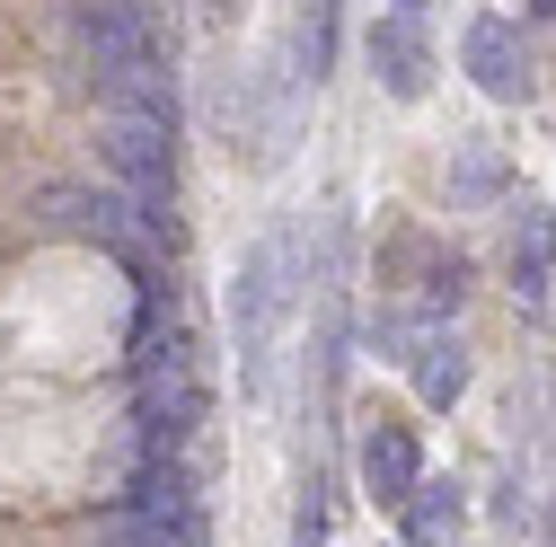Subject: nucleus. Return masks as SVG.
<instances>
[{"label":"nucleus","mask_w":556,"mask_h":547,"mask_svg":"<svg viewBox=\"0 0 556 547\" xmlns=\"http://www.w3.org/2000/svg\"><path fill=\"white\" fill-rule=\"evenodd\" d=\"M98 547H203V521H151V512H106Z\"/></svg>","instance_id":"obj_10"},{"label":"nucleus","mask_w":556,"mask_h":547,"mask_svg":"<svg viewBox=\"0 0 556 547\" xmlns=\"http://www.w3.org/2000/svg\"><path fill=\"white\" fill-rule=\"evenodd\" d=\"M106 160L132 186V203H168V115L151 106H115L106 115Z\"/></svg>","instance_id":"obj_4"},{"label":"nucleus","mask_w":556,"mask_h":547,"mask_svg":"<svg viewBox=\"0 0 556 547\" xmlns=\"http://www.w3.org/2000/svg\"><path fill=\"white\" fill-rule=\"evenodd\" d=\"M371 72H380V89H389V98H425L433 53H425V36H415V18H406V10L371 27Z\"/></svg>","instance_id":"obj_5"},{"label":"nucleus","mask_w":556,"mask_h":547,"mask_svg":"<svg viewBox=\"0 0 556 547\" xmlns=\"http://www.w3.org/2000/svg\"><path fill=\"white\" fill-rule=\"evenodd\" d=\"M397 10H406V18H415V10H425V0H397Z\"/></svg>","instance_id":"obj_14"},{"label":"nucleus","mask_w":556,"mask_h":547,"mask_svg":"<svg viewBox=\"0 0 556 547\" xmlns=\"http://www.w3.org/2000/svg\"><path fill=\"white\" fill-rule=\"evenodd\" d=\"M80 44H89L98 80H106L124 106L168 115V98H160V53H151V18L132 10V0H80Z\"/></svg>","instance_id":"obj_1"},{"label":"nucleus","mask_w":556,"mask_h":547,"mask_svg":"<svg viewBox=\"0 0 556 547\" xmlns=\"http://www.w3.org/2000/svg\"><path fill=\"white\" fill-rule=\"evenodd\" d=\"M547 265H556V221H547V213H521V239H513V283H521V301L547 292Z\"/></svg>","instance_id":"obj_12"},{"label":"nucleus","mask_w":556,"mask_h":547,"mask_svg":"<svg viewBox=\"0 0 556 547\" xmlns=\"http://www.w3.org/2000/svg\"><path fill=\"white\" fill-rule=\"evenodd\" d=\"M468 72H477L485 98H521V89H530V72H521V36H513L504 18H477V27H468Z\"/></svg>","instance_id":"obj_7"},{"label":"nucleus","mask_w":556,"mask_h":547,"mask_svg":"<svg viewBox=\"0 0 556 547\" xmlns=\"http://www.w3.org/2000/svg\"><path fill=\"white\" fill-rule=\"evenodd\" d=\"M415 389H425L433 406H451L468 389V354H459V335H415Z\"/></svg>","instance_id":"obj_11"},{"label":"nucleus","mask_w":556,"mask_h":547,"mask_svg":"<svg viewBox=\"0 0 556 547\" xmlns=\"http://www.w3.org/2000/svg\"><path fill=\"white\" fill-rule=\"evenodd\" d=\"M397 512H406V538H415V547H459V521H468L459 486H425V476H415V495H406Z\"/></svg>","instance_id":"obj_8"},{"label":"nucleus","mask_w":556,"mask_h":547,"mask_svg":"<svg viewBox=\"0 0 556 547\" xmlns=\"http://www.w3.org/2000/svg\"><path fill=\"white\" fill-rule=\"evenodd\" d=\"M415 476H425V459H415V433H406V424H371V433H363V486H371L380 504H406Z\"/></svg>","instance_id":"obj_6"},{"label":"nucleus","mask_w":556,"mask_h":547,"mask_svg":"<svg viewBox=\"0 0 556 547\" xmlns=\"http://www.w3.org/2000/svg\"><path fill=\"white\" fill-rule=\"evenodd\" d=\"M283 309H292V239H265V247L239 265V283H230V327H239V371H248V389H265Z\"/></svg>","instance_id":"obj_2"},{"label":"nucleus","mask_w":556,"mask_h":547,"mask_svg":"<svg viewBox=\"0 0 556 547\" xmlns=\"http://www.w3.org/2000/svg\"><path fill=\"white\" fill-rule=\"evenodd\" d=\"M132 416H142V450L151 459L186 450V433L203 424V371H194V354L177 345V335L142 354V397H132Z\"/></svg>","instance_id":"obj_3"},{"label":"nucleus","mask_w":556,"mask_h":547,"mask_svg":"<svg viewBox=\"0 0 556 547\" xmlns=\"http://www.w3.org/2000/svg\"><path fill=\"white\" fill-rule=\"evenodd\" d=\"M530 10H539V18H556V0H530Z\"/></svg>","instance_id":"obj_13"},{"label":"nucleus","mask_w":556,"mask_h":547,"mask_svg":"<svg viewBox=\"0 0 556 547\" xmlns=\"http://www.w3.org/2000/svg\"><path fill=\"white\" fill-rule=\"evenodd\" d=\"M292 72L318 89V72H327V62H336V0H301V18H292Z\"/></svg>","instance_id":"obj_9"}]
</instances>
